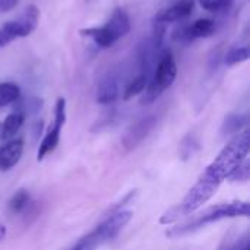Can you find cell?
<instances>
[{"instance_id":"obj_1","label":"cell","mask_w":250,"mask_h":250,"mask_svg":"<svg viewBox=\"0 0 250 250\" xmlns=\"http://www.w3.org/2000/svg\"><path fill=\"white\" fill-rule=\"evenodd\" d=\"M249 130H245L239 133L234 139H231L215 157V160L205 168V171L199 176V179L190 188L183 201L161 215L160 223L173 224L180 218L189 217L190 214L198 211L204 204H207L215 195L221 183L230 179L234 170L246 160L249 154Z\"/></svg>"},{"instance_id":"obj_2","label":"cell","mask_w":250,"mask_h":250,"mask_svg":"<svg viewBox=\"0 0 250 250\" xmlns=\"http://www.w3.org/2000/svg\"><path fill=\"white\" fill-rule=\"evenodd\" d=\"M249 214L250 205L246 201L218 204V205L204 209L199 214H190L192 215L190 220H188L176 227H171L170 230H167L166 236L168 239H179V237H183L186 234H190V233L202 229L204 226H208V224H212V223H217L221 220H227V218L249 217Z\"/></svg>"},{"instance_id":"obj_3","label":"cell","mask_w":250,"mask_h":250,"mask_svg":"<svg viewBox=\"0 0 250 250\" xmlns=\"http://www.w3.org/2000/svg\"><path fill=\"white\" fill-rule=\"evenodd\" d=\"M129 31H130V18L125 9L117 7L103 26L85 28L81 29L79 32L83 37L92 38L100 48H110L120 38H123Z\"/></svg>"},{"instance_id":"obj_4","label":"cell","mask_w":250,"mask_h":250,"mask_svg":"<svg viewBox=\"0 0 250 250\" xmlns=\"http://www.w3.org/2000/svg\"><path fill=\"white\" fill-rule=\"evenodd\" d=\"M176 76H177V64L174 62V57L170 51H166L160 56L155 64V69L141 98V104L148 105L157 101L174 83Z\"/></svg>"},{"instance_id":"obj_5","label":"cell","mask_w":250,"mask_h":250,"mask_svg":"<svg viewBox=\"0 0 250 250\" xmlns=\"http://www.w3.org/2000/svg\"><path fill=\"white\" fill-rule=\"evenodd\" d=\"M40 21V10L35 4H28L19 16L9 19L0 25V50L18 38L32 34Z\"/></svg>"},{"instance_id":"obj_6","label":"cell","mask_w":250,"mask_h":250,"mask_svg":"<svg viewBox=\"0 0 250 250\" xmlns=\"http://www.w3.org/2000/svg\"><path fill=\"white\" fill-rule=\"evenodd\" d=\"M64 122H66V100L59 98L56 103V107H54V122L50 126L48 132L45 133V136L42 138L40 148H38V154H37L38 161H41L47 154H50L56 149V146L59 145V141H60V132H62Z\"/></svg>"},{"instance_id":"obj_7","label":"cell","mask_w":250,"mask_h":250,"mask_svg":"<svg viewBox=\"0 0 250 250\" xmlns=\"http://www.w3.org/2000/svg\"><path fill=\"white\" fill-rule=\"evenodd\" d=\"M215 29H217L215 21L208 19V18H201V19H196L192 23H182V25H179L173 31L171 37L177 42L189 44V42H193L198 38L211 37L215 32Z\"/></svg>"},{"instance_id":"obj_8","label":"cell","mask_w":250,"mask_h":250,"mask_svg":"<svg viewBox=\"0 0 250 250\" xmlns=\"http://www.w3.org/2000/svg\"><path fill=\"white\" fill-rule=\"evenodd\" d=\"M192 10L193 0H168V3L155 13L152 19V26L167 28V25L171 22H180L189 18L192 15Z\"/></svg>"},{"instance_id":"obj_9","label":"cell","mask_w":250,"mask_h":250,"mask_svg":"<svg viewBox=\"0 0 250 250\" xmlns=\"http://www.w3.org/2000/svg\"><path fill=\"white\" fill-rule=\"evenodd\" d=\"M157 122H158V117L155 114H148V116L136 120L126 130V133L122 138V146L125 148V151L129 152V151L136 149L148 138V135L152 132Z\"/></svg>"},{"instance_id":"obj_10","label":"cell","mask_w":250,"mask_h":250,"mask_svg":"<svg viewBox=\"0 0 250 250\" xmlns=\"http://www.w3.org/2000/svg\"><path fill=\"white\" fill-rule=\"evenodd\" d=\"M132 220V211H120L110 217H105L103 223L95 229L103 243L111 242L119 236V233L125 229V226Z\"/></svg>"},{"instance_id":"obj_11","label":"cell","mask_w":250,"mask_h":250,"mask_svg":"<svg viewBox=\"0 0 250 250\" xmlns=\"http://www.w3.org/2000/svg\"><path fill=\"white\" fill-rule=\"evenodd\" d=\"M120 95V82L119 76L114 72H108L98 83L97 88V103L111 104Z\"/></svg>"},{"instance_id":"obj_12","label":"cell","mask_w":250,"mask_h":250,"mask_svg":"<svg viewBox=\"0 0 250 250\" xmlns=\"http://www.w3.org/2000/svg\"><path fill=\"white\" fill-rule=\"evenodd\" d=\"M23 152V141L12 139L0 146V170H10L15 167Z\"/></svg>"},{"instance_id":"obj_13","label":"cell","mask_w":250,"mask_h":250,"mask_svg":"<svg viewBox=\"0 0 250 250\" xmlns=\"http://www.w3.org/2000/svg\"><path fill=\"white\" fill-rule=\"evenodd\" d=\"M23 122H25V116L21 111L15 110L13 113L6 116V119L0 123V139L7 141L13 138L22 127Z\"/></svg>"},{"instance_id":"obj_14","label":"cell","mask_w":250,"mask_h":250,"mask_svg":"<svg viewBox=\"0 0 250 250\" xmlns=\"http://www.w3.org/2000/svg\"><path fill=\"white\" fill-rule=\"evenodd\" d=\"M148 82H149V76H148L146 73H144V72H139V73H138L132 81H129V83L126 85V88H125V91H123V98H125V100H130V98H133V97L142 94V92L145 91Z\"/></svg>"},{"instance_id":"obj_15","label":"cell","mask_w":250,"mask_h":250,"mask_svg":"<svg viewBox=\"0 0 250 250\" xmlns=\"http://www.w3.org/2000/svg\"><path fill=\"white\" fill-rule=\"evenodd\" d=\"M21 97V89L15 82H0V110L16 103Z\"/></svg>"},{"instance_id":"obj_16","label":"cell","mask_w":250,"mask_h":250,"mask_svg":"<svg viewBox=\"0 0 250 250\" xmlns=\"http://www.w3.org/2000/svg\"><path fill=\"white\" fill-rule=\"evenodd\" d=\"M246 125H248V116L246 114L231 113L224 119L223 126H221V132H223V135H233V133L240 132Z\"/></svg>"},{"instance_id":"obj_17","label":"cell","mask_w":250,"mask_h":250,"mask_svg":"<svg viewBox=\"0 0 250 250\" xmlns=\"http://www.w3.org/2000/svg\"><path fill=\"white\" fill-rule=\"evenodd\" d=\"M31 204V196L28 190L19 189L9 201V209L12 214H23V211L29 207Z\"/></svg>"},{"instance_id":"obj_18","label":"cell","mask_w":250,"mask_h":250,"mask_svg":"<svg viewBox=\"0 0 250 250\" xmlns=\"http://www.w3.org/2000/svg\"><path fill=\"white\" fill-rule=\"evenodd\" d=\"M199 149V141L196 139L195 135L189 133L188 136L183 138L182 144H180V148H179V152H180V158L182 160H189L190 157L195 155V152Z\"/></svg>"},{"instance_id":"obj_19","label":"cell","mask_w":250,"mask_h":250,"mask_svg":"<svg viewBox=\"0 0 250 250\" xmlns=\"http://www.w3.org/2000/svg\"><path fill=\"white\" fill-rule=\"evenodd\" d=\"M249 59V47H231L226 54H224V62L229 66L246 62Z\"/></svg>"},{"instance_id":"obj_20","label":"cell","mask_w":250,"mask_h":250,"mask_svg":"<svg viewBox=\"0 0 250 250\" xmlns=\"http://www.w3.org/2000/svg\"><path fill=\"white\" fill-rule=\"evenodd\" d=\"M101 245H104V243L101 242V239L97 234V231L92 230L91 233L83 236L70 250H95L97 248H100Z\"/></svg>"},{"instance_id":"obj_21","label":"cell","mask_w":250,"mask_h":250,"mask_svg":"<svg viewBox=\"0 0 250 250\" xmlns=\"http://www.w3.org/2000/svg\"><path fill=\"white\" fill-rule=\"evenodd\" d=\"M234 0H199V4L208 12H227L231 9Z\"/></svg>"},{"instance_id":"obj_22","label":"cell","mask_w":250,"mask_h":250,"mask_svg":"<svg viewBox=\"0 0 250 250\" xmlns=\"http://www.w3.org/2000/svg\"><path fill=\"white\" fill-rule=\"evenodd\" d=\"M136 196V190H130L127 195H125L117 204H114L111 208H108L107 209V212L104 214V218L105 217H110V215H113V214H117V212H120V211H123V208L129 204V202H132V199Z\"/></svg>"},{"instance_id":"obj_23","label":"cell","mask_w":250,"mask_h":250,"mask_svg":"<svg viewBox=\"0 0 250 250\" xmlns=\"http://www.w3.org/2000/svg\"><path fill=\"white\" fill-rule=\"evenodd\" d=\"M230 179L231 180H234V182H239V180H248L249 179V161L248 160H245L236 170H234V173L230 176Z\"/></svg>"},{"instance_id":"obj_24","label":"cell","mask_w":250,"mask_h":250,"mask_svg":"<svg viewBox=\"0 0 250 250\" xmlns=\"http://www.w3.org/2000/svg\"><path fill=\"white\" fill-rule=\"evenodd\" d=\"M16 3H18V0H0V13L13 9Z\"/></svg>"},{"instance_id":"obj_25","label":"cell","mask_w":250,"mask_h":250,"mask_svg":"<svg viewBox=\"0 0 250 250\" xmlns=\"http://www.w3.org/2000/svg\"><path fill=\"white\" fill-rule=\"evenodd\" d=\"M229 250H249V243H248V240H243V242L234 245L233 248H230Z\"/></svg>"},{"instance_id":"obj_26","label":"cell","mask_w":250,"mask_h":250,"mask_svg":"<svg viewBox=\"0 0 250 250\" xmlns=\"http://www.w3.org/2000/svg\"><path fill=\"white\" fill-rule=\"evenodd\" d=\"M6 237V227L0 223V242Z\"/></svg>"}]
</instances>
